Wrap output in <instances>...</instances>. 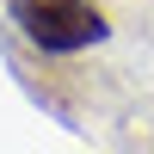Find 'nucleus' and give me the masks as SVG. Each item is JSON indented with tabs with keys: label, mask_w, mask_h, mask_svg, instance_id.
Segmentation results:
<instances>
[{
	"label": "nucleus",
	"mask_w": 154,
	"mask_h": 154,
	"mask_svg": "<svg viewBox=\"0 0 154 154\" xmlns=\"http://www.w3.org/2000/svg\"><path fill=\"white\" fill-rule=\"evenodd\" d=\"M6 12L25 31V43H37L43 56H80L111 31L99 0H6Z\"/></svg>",
	"instance_id": "f257e3e1"
}]
</instances>
